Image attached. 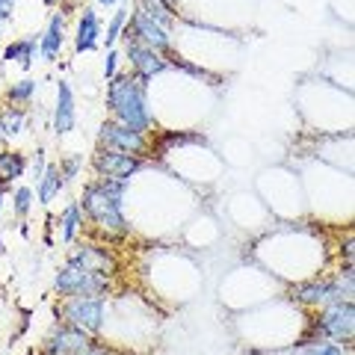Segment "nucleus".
<instances>
[{
    "label": "nucleus",
    "mask_w": 355,
    "mask_h": 355,
    "mask_svg": "<svg viewBox=\"0 0 355 355\" xmlns=\"http://www.w3.org/2000/svg\"><path fill=\"white\" fill-rule=\"evenodd\" d=\"M128 193V181L119 178H101L86 184L83 198H80V210L89 216V222L101 231L104 237H125L130 234V222L121 214V198Z\"/></svg>",
    "instance_id": "1"
},
{
    "label": "nucleus",
    "mask_w": 355,
    "mask_h": 355,
    "mask_svg": "<svg viewBox=\"0 0 355 355\" xmlns=\"http://www.w3.org/2000/svg\"><path fill=\"white\" fill-rule=\"evenodd\" d=\"M107 107L125 128L146 133L151 128L148 113V80L139 74H119L107 86Z\"/></svg>",
    "instance_id": "2"
},
{
    "label": "nucleus",
    "mask_w": 355,
    "mask_h": 355,
    "mask_svg": "<svg viewBox=\"0 0 355 355\" xmlns=\"http://www.w3.org/2000/svg\"><path fill=\"white\" fill-rule=\"evenodd\" d=\"M53 287H57V293H62V296H104L110 291V275L89 272V270H80V266L69 263L65 270L57 272Z\"/></svg>",
    "instance_id": "3"
},
{
    "label": "nucleus",
    "mask_w": 355,
    "mask_h": 355,
    "mask_svg": "<svg viewBox=\"0 0 355 355\" xmlns=\"http://www.w3.org/2000/svg\"><path fill=\"white\" fill-rule=\"evenodd\" d=\"M125 39L128 42H139V44H146V48L151 51H157V53H166V51H172V39H169V30L160 27L157 21H151L148 15H142V12H128V24H125Z\"/></svg>",
    "instance_id": "4"
},
{
    "label": "nucleus",
    "mask_w": 355,
    "mask_h": 355,
    "mask_svg": "<svg viewBox=\"0 0 355 355\" xmlns=\"http://www.w3.org/2000/svg\"><path fill=\"white\" fill-rule=\"evenodd\" d=\"M62 317L74 329L95 331L104 323V299L101 296H69V302L62 305Z\"/></svg>",
    "instance_id": "5"
},
{
    "label": "nucleus",
    "mask_w": 355,
    "mask_h": 355,
    "mask_svg": "<svg viewBox=\"0 0 355 355\" xmlns=\"http://www.w3.org/2000/svg\"><path fill=\"white\" fill-rule=\"evenodd\" d=\"M98 142H101V148L125 151V154H133V157H142V154L148 151L146 133L130 130V128L121 125V121H104L101 133H98Z\"/></svg>",
    "instance_id": "6"
},
{
    "label": "nucleus",
    "mask_w": 355,
    "mask_h": 355,
    "mask_svg": "<svg viewBox=\"0 0 355 355\" xmlns=\"http://www.w3.org/2000/svg\"><path fill=\"white\" fill-rule=\"evenodd\" d=\"M92 166L101 178H119V181H128L133 172L142 169V160L133 157V154H125V151L98 148L95 157H92Z\"/></svg>",
    "instance_id": "7"
},
{
    "label": "nucleus",
    "mask_w": 355,
    "mask_h": 355,
    "mask_svg": "<svg viewBox=\"0 0 355 355\" xmlns=\"http://www.w3.org/2000/svg\"><path fill=\"white\" fill-rule=\"evenodd\" d=\"M320 329L335 340H352V302H329L320 314Z\"/></svg>",
    "instance_id": "8"
},
{
    "label": "nucleus",
    "mask_w": 355,
    "mask_h": 355,
    "mask_svg": "<svg viewBox=\"0 0 355 355\" xmlns=\"http://www.w3.org/2000/svg\"><path fill=\"white\" fill-rule=\"evenodd\" d=\"M128 60H130V69L133 74H139V77H146V80H151L154 74H160L169 69V60L163 57V53L157 51H151L146 48V44H139V42H128Z\"/></svg>",
    "instance_id": "9"
},
{
    "label": "nucleus",
    "mask_w": 355,
    "mask_h": 355,
    "mask_svg": "<svg viewBox=\"0 0 355 355\" xmlns=\"http://www.w3.org/2000/svg\"><path fill=\"white\" fill-rule=\"evenodd\" d=\"M69 263L89 270V272H101V275H116V266H119L113 254L101 246H77L69 254Z\"/></svg>",
    "instance_id": "10"
},
{
    "label": "nucleus",
    "mask_w": 355,
    "mask_h": 355,
    "mask_svg": "<svg viewBox=\"0 0 355 355\" xmlns=\"http://www.w3.org/2000/svg\"><path fill=\"white\" fill-rule=\"evenodd\" d=\"M89 349H92L89 331L74 329V326L60 329L57 335L48 340V352H51V355H86Z\"/></svg>",
    "instance_id": "11"
},
{
    "label": "nucleus",
    "mask_w": 355,
    "mask_h": 355,
    "mask_svg": "<svg viewBox=\"0 0 355 355\" xmlns=\"http://www.w3.org/2000/svg\"><path fill=\"white\" fill-rule=\"evenodd\" d=\"M77 121V110H74V92L71 86L60 80L57 83V107H53V133L62 137V133H69Z\"/></svg>",
    "instance_id": "12"
},
{
    "label": "nucleus",
    "mask_w": 355,
    "mask_h": 355,
    "mask_svg": "<svg viewBox=\"0 0 355 355\" xmlns=\"http://www.w3.org/2000/svg\"><path fill=\"white\" fill-rule=\"evenodd\" d=\"M98 36H101V21H98L92 6H83L80 21H77V33H74V51L86 53L98 48Z\"/></svg>",
    "instance_id": "13"
},
{
    "label": "nucleus",
    "mask_w": 355,
    "mask_h": 355,
    "mask_svg": "<svg viewBox=\"0 0 355 355\" xmlns=\"http://www.w3.org/2000/svg\"><path fill=\"white\" fill-rule=\"evenodd\" d=\"M62 44H65V12H57V15H51L48 30H44V36L39 39V51H42V57L51 62L60 57Z\"/></svg>",
    "instance_id": "14"
},
{
    "label": "nucleus",
    "mask_w": 355,
    "mask_h": 355,
    "mask_svg": "<svg viewBox=\"0 0 355 355\" xmlns=\"http://www.w3.org/2000/svg\"><path fill=\"white\" fill-rule=\"evenodd\" d=\"M137 12L148 15L151 21H157L160 27H175L178 24V15H175V6L169 0H137Z\"/></svg>",
    "instance_id": "15"
},
{
    "label": "nucleus",
    "mask_w": 355,
    "mask_h": 355,
    "mask_svg": "<svg viewBox=\"0 0 355 355\" xmlns=\"http://www.w3.org/2000/svg\"><path fill=\"white\" fill-rule=\"evenodd\" d=\"M24 169H27V160L21 151H9V148L0 151V187H9L12 181H18Z\"/></svg>",
    "instance_id": "16"
},
{
    "label": "nucleus",
    "mask_w": 355,
    "mask_h": 355,
    "mask_svg": "<svg viewBox=\"0 0 355 355\" xmlns=\"http://www.w3.org/2000/svg\"><path fill=\"white\" fill-rule=\"evenodd\" d=\"M3 60H6V62H18L21 69H30L33 60H36V39L27 36V39L9 42L6 51H3Z\"/></svg>",
    "instance_id": "17"
},
{
    "label": "nucleus",
    "mask_w": 355,
    "mask_h": 355,
    "mask_svg": "<svg viewBox=\"0 0 355 355\" xmlns=\"http://www.w3.org/2000/svg\"><path fill=\"white\" fill-rule=\"evenodd\" d=\"M62 184H65V178L60 172V166H48V169L39 175V202L42 205H51L53 198L60 196Z\"/></svg>",
    "instance_id": "18"
},
{
    "label": "nucleus",
    "mask_w": 355,
    "mask_h": 355,
    "mask_svg": "<svg viewBox=\"0 0 355 355\" xmlns=\"http://www.w3.org/2000/svg\"><path fill=\"white\" fill-rule=\"evenodd\" d=\"M27 113L21 107H3L0 110V137H15V133L24 130Z\"/></svg>",
    "instance_id": "19"
},
{
    "label": "nucleus",
    "mask_w": 355,
    "mask_h": 355,
    "mask_svg": "<svg viewBox=\"0 0 355 355\" xmlns=\"http://www.w3.org/2000/svg\"><path fill=\"white\" fill-rule=\"evenodd\" d=\"M60 225H62V240L71 243L77 237V231H80V225H83V210H80V205H69V207H65Z\"/></svg>",
    "instance_id": "20"
},
{
    "label": "nucleus",
    "mask_w": 355,
    "mask_h": 355,
    "mask_svg": "<svg viewBox=\"0 0 355 355\" xmlns=\"http://www.w3.org/2000/svg\"><path fill=\"white\" fill-rule=\"evenodd\" d=\"M33 92H36V80H18L9 86V101L12 104H27Z\"/></svg>",
    "instance_id": "21"
},
{
    "label": "nucleus",
    "mask_w": 355,
    "mask_h": 355,
    "mask_svg": "<svg viewBox=\"0 0 355 355\" xmlns=\"http://www.w3.org/2000/svg\"><path fill=\"white\" fill-rule=\"evenodd\" d=\"M125 24H128V9H116L113 18H110V27H107V48H113V42L121 36Z\"/></svg>",
    "instance_id": "22"
},
{
    "label": "nucleus",
    "mask_w": 355,
    "mask_h": 355,
    "mask_svg": "<svg viewBox=\"0 0 355 355\" xmlns=\"http://www.w3.org/2000/svg\"><path fill=\"white\" fill-rule=\"evenodd\" d=\"M30 205H33V190H30V187H18V193H15V214L24 216L30 210Z\"/></svg>",
    "instance_id": "23"
},
{
    "label": "nucleus",
    "mask_w": 355,
    "mask_h": 355,
    "mask_svg": "<svg viewBox=\"0 0 355 355\" xmlns=\"http://www.w3.org/2000/svg\"><path fill=\"white\" fill-rule=\"evenodd\" d=\"M305 355H343L335 343H314V347H308Z\"/></svg>",
    "instance_id": "24"
},
{
    "label": "nucleus",
    "mask_w": 355,
    "mask_h": 355,
    "mask_svg": "<svg viewBox=\"0 0 355 355\" xmlns=\"http://www.w3.org/2000/svg\"><path fill=\"white\" fill-rule=\"evenodd\" d=\"M77 169H80V157H69V160L60 163V172H62L65 181H71V178L77 175Z\"/></svg>",
    "instance_id": "25"
},
{
    "label": "nucleus",
    "mask_w": 355,
    "mask_h": 355,
    "mask_svg": "<svg viewBox=\"0 0 355 355\" xmlns=\"http://www.w3.org/2000/svg\"><path fill=\"white\" fill-rule=\"evenodd\" d=\"M116 62H119V53L110 51L107 60H104V77H107V80H113V77H116Z\"/></svg>",
    "instance_id": "26"
},
{
    "label": "nucleus",
    "mask_w": 355,
    "mask_h": 355,
    "mask_svg": "<svg viewBox=\"0 0 355 355\" xmlns=\"http://www.w3.org/2000/svg\"><path fill=\"white\" fill-rule=\"evenodd\" d=\"M12 15H15V0H0V21H12Z\"/></svg>",
    "instance_id": "27"
},
{
    "label": "nucleus",
    "mask_w": 355,
    "mask_h": 355,
    "mask_svg": "<svg viewBox=\"0 0 355 355\" xmlns=\"http://www.w3.org/2000/svg\"><path fill=\"white\" fill-rule=\"evenodd\" d=\"M98 3H101V6H113L116 0H98Z\"/></svg>",
    "instance_id": "28"
},
{
    "label": "nucleus",
    "mask_w": 355,
    "mask_h": 355,
    "mask_svg": "<svg viewBox=\"0 0 355 355\" xmlns=\"http://www.w3.org/2000/svg\"><path fill=\"white\" fill-rule=\"evenodd\" d=\"M42 3H44V6H53V3H60V0H42Z\"/></svg>",
    "instance_id": "29"
},
{
    "label": "nucleus",
    "mask_w": 355,
    "mask_h": 355,
    "mask_svg": "<svg viewBox=\"0 0 355 355\" xmlns=\"http://www.w3.org/2000/svg\"><path fill=\"white\" fill-rule=\"evenodd\" d=\"M0 207H3V190H0Z\"/></svg>",
    "instance_id": "30"
},
{
    "label": "nucleus",
    "mask_w": 355,
    "mask_h": 355,
    "mask_svg": "<svg viewBox=\"0 0 355 355\" xmlns=\"http://www.w3.org/2000/svg\"><path fill=\"white\" fill-rule=\"evenodd\" d=\"M169 3H172V6H175V3H178V0H169Z\"/></svg>",
    "instance_id": "31"
},
{
    "label": "nucleus",
    "mask_w": 355,
    "mask_h": 355,
    "mask_svg": "<svg viewBox=\"0 0 355 355\" xmlns=\"http://www.w3.org/2000/svg\"><path fill=\"white\" fill-rule=\"evenodd\" d=\"M0 30H3V21H0Z\"/></svg>",
    "instance_id": "32"
}]
</instances>
